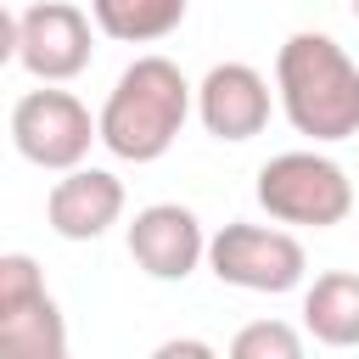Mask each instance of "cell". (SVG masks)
<instances>
[{"mask_svg":"<svg viewBox=\"0 0 359 359\" xmlns=\"http://www.w3.org/2000/svg\"><path fill=\"white\" fill-rule=\"evenodd\" d=\"M90 11H79L73 0H34L28 11H17L6 22V50L39 79V84H67L90 67L95 56V34H90Z\"/></svg>","mask_w":359,"mask_h":359,"instance_id":"8992f818","label":"cell"},{"mask_svg":"<svg viewBox=\"0 0 359 359\" xmlns=\"http://www.w3.org/2000/svg\"><path fill=\"white\" fill-rule=\"evenodd\" d=\"M129 258L151 280H185L196 264H208V230L185 202H151L129 224Z\"/></svg>","mask_w":359,"mask_h":359,"instance_id":"ba28073f","label":"cell"},{"mask_svg":"<svg viewBox=\"0 0 359 359\" xmlns=\"http://www.w3.org/2000/svg\"><path fill=\"white\" fill-rule=\"evenodd\" d=\"M258 208L280 224L331 230L353 213V180L325 151H280L258 168Z\"/></svg>","mask_w":359,"mask_h":359,"instance_id":"3957f363","label":"cell"},{"mask_svg":"<svg viewBox=\"0 0 359 359\" xmlns=\"http://www.w3.org/2000/svg\"><path fill=\"white\" fill-rule=\"evenodd\" d=\"M191 0H90V17L118 45H157L185 22Z\"/></svg>","mask_w":359,"mask_h":359,"instance_id":"7c38bea8","label":"cell"},{"mask_svg":"<svg viewBox=\"0 0 359 359\" xmlns=\"http://www.w3.org/2000/svg\"><path fill=\"white\" fill-rule=\"evenodd\" d=\"M303 325L325 348H359V275L353 269H325L303 292Z\"/></svg>","mask_w":359,"mask_h":359,"instance_id":"8fae6325","label":"cell"},{"mask_svg":"<svg viewBox=\"0 0 359 359\" xmlns=\"http://www.w3.org/2000/svg\"><path fill=\"white\" fill-rule=\"evenodd\" d=\"M123 219V180L112 168H67L45 196V224L62 241H95Z\"/></svg>","mask_w":359,"mask_h":359,"instance_id":"30bf717a","label":"cell"},{"mask_svg":"<svg viewBox=\"0 0 359 359\" xmlns=\"http://www.w3.org/2000/svg\"><path fill=\"white\" fill-rule=\"evenodd\" d=\"M353 17H359V0H353Z\"/></svg>","mask_w":359,"mask_h":359,"instance_id":"9a60e30c","label":"cell"},{"mask_svg":"<svg viewBox=\"0 0 359 359\" xmlns=\"http://www.w3.org/2000/svg\"><path fill=\"white\" fill-rule=\"evenodd\" d=\"M269 79L252 62H219L208 67V79L196 84V118L213 140H252L269 123Z\"/></svg>","mask_w":359,"mask_h":359,"instance_id":"9c48e42d","label":"cell"},{"mask_svg":"<svg viewBox=\"0 0 359 359\" xmlns=\"http://www.w3.org/2000/svg\"><path fill=\"white\" fill-rule=\"evenodd\" d=\"M208 269L236 292H292L309 275V252L292 230L275 224H224L208 236Z\"/></svg>","mask_w":359,"mask_h":359,"instance_id":"277c9868","label":"cell"},{"mask_svg":"<svg viewBox=\"0 0 359 359\" xmlns=\"http://www.w3.org/2000/svg\"><path fill=\"white\" fill-rule=\"evenodd\" d=\"M180 353L208 359V353H213V342H191V337H180V342H163V348H157V359H180Z\"/></svg>","mask_w":359,"mask_h":359,"instance_id":"5bb4252c","label":"cell"},{"mask_svg":"<svg viewBox=\"0 0 359 359\" xmlns=\"http://www.w3.org/2000/svg\"><path fill=\"white\" fill-rule=\"evenodd\" d=\"M0 348L11 359H62L67 353L62 309L45 292V275L28 252L0 258Z\"/></svg>","mask_w":359,"mask_h":359,"instance_id":"52a82bcc","label":"cell"},{"mask_svg":"<svg viewBox=\"0 0 359 359\" xmlns=\"http://www.w3.org/2000/svg\"><path fill=\"white\" fill-rule=\"evenodd\" d=\"M101 140V118H90V107L73 95V90H28L17 95L11 107V146L34 163V168H50V174H67L90 157V146Z\"/></svg>","mask_w":359,"mask_h":359,"instance_id":"5b68a950","label":"cell"},{"mask_svg":"<svg viewBox=\"0 0 359 359\" xmlns=\"http://www.w3.org/2000/svg\"><path fill=\"white\" fill-rule=\"evenodd\" d=\"M196 107L191 79L168 56H135L101 101V146L123 163H157Z\"/></svg>","mask_w":359,"mask_h":359,"instance_id":"7a4b0ae2","label":"cell"},{"mask_svg":"<svg viewBox=\"0 0 359 359\" xmlns=\"http://www.w3.org/2000/svg\"><path fill=\"white\" fill-rule=\"evenodd\" d=\"M275 95L297 135L337 146L359 135V62L331 34H292L275 56Z\"/></svg>","mask_w":359,"mask_h":359,"instance_id":"6da1fadb","label":"cell"},{"mask_svg":"<svg viewBox=\"0 0 359 359\" xmlns=\"http://www.w3.org/2000/svg\"><path fill=\"white\" fill-rule=\"evenodd\" d=\"M230 353L236 359H297L303 353V337L286 325V320H252L230 337Z\"/></svg>","mask_w":359,"mask_h":359,"instance_id":"4fadbf2b","label":"cell"}]
</instances>
